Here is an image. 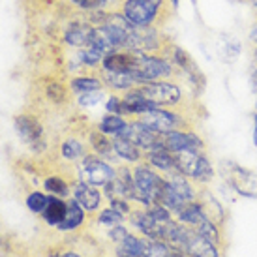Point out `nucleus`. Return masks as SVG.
Listing matches in <instances>:
<instances>
[{"label":"nucleus","instance_id":"f257e3e1","mask_svg":"<svg viewBox=\"0 0 257 257\" xmlns=\"http://www.w3.org/2000/svg\"><path fill=\"white\" fill-rule=\"evenodd\" d=\"M169 6H171V2H167V0H122L120 14L134 27L162 29L171 17Z\"/></svg>","mask_w":257,"mask_h":257},{"label":"nucleus","instance_id":"f03ea898","mask_svg":"<svg viewBox=\"0 0 257 257\" xmlns=\"http://www.w3.org/2000/svg\"><path fill=\"white\" fill-rule=\"evenodd\" d=\"M175 73V64L167 57L160 55H145L136 51V64L132 70V75L136 77L139 85L143 83H154L164 77H171Z\"/></svg>","mask_w":257,"mask_h":257},{"label":"nucleus","instance_id":"7ed1b4c3","mask_svg":"<svg viewBox=\"0 0 257 257\" xmlns=\"http://www.w3.org/2000/svg\"><path fill=\"white\" fill-rule=\"evenodd\" d=\"M136 90L145 100L154 103L156 107L160 105H177L182 100V90L179 85L175 83H167V81H154V83H143L137 85Z\"/></svg>","mask_w":257,"mask_h":257},{"label":"nucleus","instance_id":"20e7f679","mask_svg":"<svg viewBox=\"0 0 257 257\" xmlns=\"http://www.w3.org/2000/svg\"><path fill=\"white\" fill-rule=\"evenodd\" d=\"M221 173H223L225 180L229 182V186H231L238 195L257 199V175L255 173L248 171V169H244V167L233 164V162H223Z\"/></svg>","mask_w":257,"mask_h":257},{"label":"nucleus","instance_id":"39448f33","mask_svg":"<svg viewBox=\"0 0 257 257\" xmlns=\"http://www.w3.org/2000/svg\"><path fill=\"white\" fill-rule=\"evenodd\" d=\"M134 182H136V199H139L145 205H150V203H158V197H160V192L164 188V179H160L156 173L145 167V165H139L134 171Z\"/></svg>","mask_w":257,"mask_h":257},{"label":"nucleus","instance_id":"423d86ee","mask_svg":"<svg viewBox=\"0 0 257 257\" xmlns=\"http://www.w3.org/2000/svg\"><path fill=\"white\" fill-rule=\"evenodd\" d=\"M169 60L175 64V68H179L180 72L184 73L186 79H188V83L193 86L195 92H201V90L205 88V75H203L201 68L197 66V62L193 60V57L188 51L179 47V45H175L171 51Z\"/></svg>","mask_w":257,"mask_h":257},{"label":"nucleus","instance_id":"0eeeda50","mask_svg":"<svg viewBox=\"0 0 257 257\" xmlns=\"http://www.w3.org/2000/svg\"><path fill=\"white\" fill-rule=\"evenodd\" d=\"M79 173H81V180L90 186H105L114 177L113 167L98 156H86L79 167Z\"/></svg>","mask_w":257,"mask_h":257},{"label":"nucleus","instance_id":"6e6552de","mask_svg":"<svg viewBox=\"0 0 257 257\" xmlns=\"http://www.w3.org/2000/svg\"><path fill=\"white\" fill-rule=\"evenodd\" d=\"M116 137H122V139H128L132 143H136L139 149L150 150L154 145L162 143L164 141V134H158L156 130L149 128L143 122H132L120 130V134Z\"/></svg>","mask_w":257,"mask_h":257},{"label":"nucleus","instance_id":"1a4fd4ad","mask_svg":"<svg viewBox=\"0 0 257 257\" xmlns=\"http://www.w3.org/2000/svg\"><path fill=\"white\" fill-rule=\"evenodd\" d=\"M139 122L147 124L149 128L156 130L158 134H167V132L180 130L184 126L180 114L173 113V111H165V109H158V107L139 114Z\"/></svg>","mask_w":257,"mask_h":257},{"label":"nucleus","instance_id":"9d476101","mask_svg":"<svg viewBox=\"0 0 257 257\" xmlns=\"http://www.w3.org/2000/svg\"><path fill=\"white\" fill-rule=\"evenodd\" d=\"M15 130L25 143H29L34 150H43L45 143H43V128L40 120L36 116H30V114H19L15 116Z\"/></svg>","mask_w":257,"mask_h":257},{"label":"nucleus","instance_id":"9b49d317","mask_svg":"<svg viewBox=\"0 0 257 257\" xmlns=\"http://www.w3.org/2000/svg\"><path fill=\"white\" fill-rule=\"evenodd\" d=\"M164 145L167 150L175 154L180 150H205V143L197 134L184 132V130H173L164 134Z\"/></svg>","mask_w":257,"mask_h":257},{"label":"nucleus","instance_id":"f8f14e48","mask_svg":"<svg viewBox=\"0 0 257 257\" xmlns=\"http://www.w3.org/2000/svg\"><path fill=\"white\" fill-rule=\"evenodd\" d=\"M94 27L90 23L75 21L64 30V43H68L70 47H77V49H85L90 45V38H92Z\"/></svg>","mask_w":257,"mask_h":257},{"label":"nucleus","instance_id":"ddd939ff","mask_svg":"<svg viewBox=\"0 0 257 257\" xmlns=\"http://www.w3.org/2000/svg\"><path fill=\"white\" fill-rule=\"evenodd\" d=\"M184 253L192 257H220V251L216 248V244L197 235L192 227H190V235H188V240H186Z\"/></svg>","mask_w":257,"mask_h":257},{"label":"nucleus","instance_id":"4468645a","mask_svg":"<svg viewBox=\"0 0 257 257\" xmlns=\"http://www.w3.org/2000/svg\"><path fill=\"white\" fill-rule=\"evenodd\" d=\"M203 150H180V152H175L173 158H175V165H177V171H180L186 177H195L197 173V167H199V162L203 158Z\"/></svg>","mask_w":257,"mask_h":257},{"label":"nucleus","instance_id":"2eb2a0df","mask_svg":"<svg viewBox=\"0 0 257 257\" xmlns=\"http://www.w3.org/2000/svg\"><path fill=\"white\" fill-rule=\"evenodd\" d=\"M147 160H149V164H152L154 167L162 169V171L171 173V171L177 169V165H175V158H173V154L167 150V147L164 145V141L154 145L150 150H147Z\"/></svg>","mask_w":257,"mask_h":257},{"label":"nucleus","instance_id":"dca6fc26","mask_svg":"<svg viewBox=\"0 0 257 257\" xmlns=\"http://www.w3.org/2000/svg\"><path fill=\"white\" fill-rule=\"evenodd\" d=\"M134 220H136L137 227L141 229L150 240H164L165 221H158L156 218H152L149 212H141V214L134 216Z\"/></svg>","mask_w":257,"mask_h":257},{"label":"nucleus","instance_id":"f3484780","mask_svg":"<svg viewBox=\"0 0 257 257\" xmlns=\"http://www.w3.org/2000/svg\"><path fill=\"white\" fill-rule=\"evenodd\" d=\"M179 218L182 223H186V225H190L193 229L195 225H199L203 220H207L208 216L205 214V210L199 205V201H190V203H186L184 207L179 210Z\"/></svg>","mask_w":257,"mask_h":257},{"label":"nucleus","instance_id":"a211bd4d","mask_svg":"<svg viewBox=\"0 0 257 257\" xmlns=\"http://www.w3.org/2000/svg\"><path fill=\"white\" fill-rule=\"evenodd\" d=\"M75 199L81 203V207H85L86 210H94V208H98L100 205V193L96 188H92L90 184H86V182H79L75 186Z\"/></svg>","mask_w":257,"mask_h":257},{"label":"nucleus","instance_id":"6ab92c4d","mask_svg":"<svg viewBox=\"0 0 257 257\" xmlns=\"http://www.w3.org/2000/svg\"><path fill=\"white\" fill-rule=\"evenodd\" d=\"M83 216L85 214H83L81 203L73 197V199H70L68 203H66V216H64V220L58 223V229H64V231H68V229H75L77 225H81Z\"/></svg>","mask_w":257,"mask_h":257},{"label":"nucleus","instance_id":"aec40b11","mask_svg":"<svg viewBox=\"0 0 257 257\" xmlns=\"http://www.w3.org/2000/svg\"><path fill=\"white\" fill-rule=\"evenodd\" d=\"M171 188L175 192L179 193L180 197L186 201V203H190V201H195V190H193V186L186 180V175H182L180 171H171V177L167 180Z\"/></svg>","mask_w":257,"mask_h":257},{"label":"nucleus","instance_id":"412c9836","mask_svg":"<svg viewBox=\"0 0 257 257\" xmlns=\"http://www.w3.org/2000/svg\"><path fill=\"white\" fill-rule=\"evenodd\" d=\"M101 79H103V83H107L109 86L120 88V90H130V88H134V86L139 85L132 73H116V72H107V70H103Z\"/></svg>","mask_w":257,"mask_h":257},{"label":"nucleus","instance_id":"4be33fe9","mask_svg":"<svg viewBox=\"0 0 257 257\" xmlns=\"http://www.w3.org/2000/svg\"><path fill=\"white\" fill-rule=\"evenodd\" d=\"M73 6L85 12H114V8H120L118 0H70Z\"/></svg>","mask_w":257,"mask_h":257},{"label":"nucleus","instance_id":"5701e85b","mask_svg":"<svg viewBox=\"0 0 257 257\" xmlns=\"http://www.w3.org/2000/svg\"><path fill=\"white\" fill-rule=\"evenodd\" d=\"M113 149L116 150V154L128 162H139L141 160V150L136 143H132L128 139H122V137H116L113 141Z\"/></svg>","mask_w":257,"mask_h":257},{"label":"nucleus","instance_id":"b1692460","mask_svg":"<svg viewBox=\"0 0 257 257\" xmlns=\"http://www.w3.org/2000/svg\"><path fill=\"white\" fill-rule=\"evenodd\" d=\"M47 210L43 212V218H45V221L47 223H51V225H57L58 223L64 220L66 216V203L62 199H57V197H51L49 201H47Z\"/></svg>","mask_w":257,"mask_h":257},{"label":"nucleus","instance_id":"393cba45","mask_svg":"<svg viewBox=\"0 0 257 257\" xmlns=\"http://www.w3.org/2000/svg\"><path fill=\"white\" fill-rule=\"evenodd\" d=\"M116 253H118V257H143V240H139L132 235H126L118 242Z\"/></svg>","mask_w":257,"mask_h":257},{"label":"nucleus","instance_id":"a878e982","mask_svg":"<svg viewBox=\"0 0 257 257\" xmlns=\"http://www.w3.org/2000/svg\"><path fill=\"white\" fill-rule=\"evenodd\" d=\"M199 205L203 207L205 214L214 221V223H218V225H220L221 221H223V208L220 207V203H218V201H216L210 193H201Z\"/></svg>","mask_w":257,"mask_h":257},{"label":"nucleus","instance_id":"bb28decb","mask_svg":"<svg viewBox=\"0 0 257 257\" xmlns=\"http://www.w3.org/2000/svg\"><path fill=\"white\" fill-rule=\"evenodd\" d=\"M103 81L98 77H75L72 79V90L79 94L94 92V90H101Z\"/></svg>","mask_w":257,"mask_h":257},{"label":"nucleus","instance_id":"cd10ccee","mask_svg":"<svg viewBox=\"0 0 257 257\" xmlns=\"http://www.w3.org/2000/svg\"><path fill=\"white\" fill-rule=\"evenodd\" d=\"M193 231H195L197 235L203 236V238L210 240L212 244L220 242V229H218V223H214V221L210 220V218L203 220L199 225H195V227H193Z\"/></svg>","mask_w":257,"mask_h":257},{"label":"nucleus","instance_id":"c85d7f7f","mask_svg":"<svg viewBox=\"0 0 257 257\" xmlns=\"http://www.w3.org/2000/svg\"><path fill=\"white\" fill-rule=\"evenodd\" d=\"M173 250L158 240H143V257H171Z\"/></svg>","mask_w":257,"mask_h":257},{"label":"nucleus","instance_id":"c756f323","mask_svg":"<svg viewBox=\"0 0 257 257\" xmlns=\"http://www.w3.org/2000/svg\"><path fill=\"white\" fill-rule=\"evenodd\" d=\"M124 126H126V120L122 118L120 114H107L100 122V132L107 134V136H118Z\"/></svg>","mask_w":257,"mask_h":257},{"label":"nucleus","instance_id":"7c9ffc66","mask_svg":"<svg viewBox=\"0 0 257 257\" xmlns=\"http://www.w3.org/2000/svg\"><path fill=\"white\" fill-rule=\"evenodd\" d=\"M90 143H92L94 150L101 154V156H109L111 150H113V143L109 141L103 132H92L90 134Z\"/></svg>","mask_w":257,"mask_h":257},{"label":"nucleus","instance_id":"2f4dec72","mask_svg":"<svg viewBox=\"0 0 257 257\" xmlns=\"http://www.w3.org/2000/svg\"><path fill=\"white\" fill-rule=\"evenodd\" d=\"M45 94L55 103H64L66 98H68V90H66V86L60 81H49L47 86H45Z\"/></svg>","mask_w":257,"mask_h":257},{"label":"nucleus","instance_id":"473e14b6","mask_svg":"<svg viewBox=\"0 0 257 257\" xmlns=\"http://www.w3.org/2000/svg\"><path fill=\"white\" fill-rule=\"evenodd\" d=\"M212 177H214V169H212V165H210V162H208V158L203 154L193 180H195V182H199V184H207V182L212 180Z\"/></svg>","mask_w":257,"mask_h":257},{"label":"nucleus","instance_id":"72a5a7b5","mask_svg":"<svg viewBox=\"0 0 257 257\" xmlns=\"http://www.w3.org/2000/svg\"><path fill=\"white\" fill-rule=\"evenodd\" d=\"M62 156L68 160H77L83 156V145L79 143L77 139H68L62 145Z\"/></svg>","mask_w":257,"mask_h":257},{"label":"nucleus","instance_id":"f704fd0d","mask_svg":"<svg viewBox=\"0 0 257 257\" xmlns=\"http://www.w3.org/2000/svg\"><path fill=\"white\" fill-rule=\"evenodd\" d=\"M47 197L43 195V193L40 192H34L29 195V199H27V205H29V208L32 210V212H42V210H45V207H47Z\"/></svg>","mask_w":257,"mask_h":257},{"label":"nucleus","instance_id":"c9c22d12","mask_svg":"<svg viewBox=\"0 0 257 257\" xmlns=\"http://www.w3.org/2000/svg\"><path fill=\"white\" fill-rule=\"evenodd\" d=\"M45 190L51 193H55V195H66L68 193V186L62 179H58V177H51V179L45 180Z\"/></svg>","mask_w":257,"mask_h":257},{"label":"nucleus","instance_id":"e433bc0d","mask_svg":"<svg viewBox=\"0 0 257 257\" xmlns=\"http://www.w3.org/2000/svg\"><path fill=\"white\" fill-rule=\"evenodd\" d=\"M100 223L101 225H118L122 223V214L116 212L114 208H105L100 214Z\"/></svg>","mask_w":257,"mask_h":257},{"label":"nucleus","instance_id":"4c0bfd02","mask_svg":"<svg viewBox=\"0 0 257 257\" xmlns=\"http://www.w3.org/2000/svg\"><path fill=\"white\" fill-rule=\"evenodd\" d=\"M101 98H103L101 90H94V92L81 94V96H79V105H83V107H92V105H96Z\"/></svg>","mask_w":257,"mask_h":257},{"label":"nucleus","instance_id":"58836bf2","mask_svg":"<svg viewBox=\"0 0 257 257\" xmlns=\"http://www.w3.org/2000/svg\"><path fill=\"white\" fill-rule=\"evenodd\" d=\"M107 111L111 114H126V109H124V100L116 98V96H111L107 100Z\"/></svg>","mask_w":257,"mask_h":257},{"label":"nucleus","instance_id":"ea45409f","mask_svg":"<svg viewBox=\"0 0 257 257\" xmlns=\"http://www.w3.org/2000/svg\"><path fill=\"white\" fill-rule=\"evenodd\" d=\"M111 208H114V210L120 212V214L130 212V205L126 199H111Z\"/></svg>","mask_w":257,"mask_h":257},{"label":"nucleus","instance_id":"a19ab883","mask_svg":"<svg viewBox=\"0 0 257 257\" xmlns=\"http://www.w3.org/2000/svg\"><path fill=\"white\" fill-rule=\"evenodd\" d=\"M109 235H111V238H113L114 242H120L122 238L128 235V231L122 227V225H114V227L111 229V233H109Z\"/></svg>","mask_w":257,"mask_h":257},{"label":"nucleus","instance_id":"79ce46f5","mask_svg":"<svg viewBox=\"0 0 257 257\" xmlns=\"http://www.w3.org/2000/svg\"><path fill=\"white\" fill-rule=\"evenodd\" d=\"M250 40H251V43H253V45H257V25L250 30Z\"/></svg>","mask_w":257,"mask_h":257},{"label":"nucleus","instance_id":"37998d69","mask_svg":"<svg viewBox=\"0 0 257 257\" xmlns=\"http://www.w3.org/2000/svg\"><path fill=\"white\" fill-rule=\"evenodd\" d=\"M253 126H255V128H253V143H255V147H257V113L253 114Z\"/></svg>","mask_w":257,"mask_h":257},{"label":"nucleus","instance_id":"c03bdc74","mask_svg":"<svg viewBox=\"0 0 257 257\" xmlns=\"http://www.w3.org/2000/svg\"><path fill=\"white\" fill-rule=\"evenodd\" d=\"M251 83H253V86L257 88V68L253 70V72H251Z\"/></svg>","mask_w":257,"mask_h":257},{"label":"nucleus","instance_id":"a18cd8bd","mask_svg":"<svg viewBox=\"0 0 257 257\" xmlns=\"http://www.w3.org/2000/svg\"><path fill=\"white\" fill-rule=\"evenodd\" d=\"M60 257H79L77 253H73V251H68V253H62Z\"/></svg>","mask_w":257,"mask_h":257},{"label":"nucleus","instance_id":"49530a36","mask_svg":"<svg viewBox=\"0 0 257 257\" xmlns=\"http://www.w3.org/2000/svg\"><path fill=\"white\" fill-rule=\"evenodd\" d=\"M171 257H184V255H182V251H177V250H173Z\"/></svg>","mask_w":257,"mask_h":257},{"label":"nucleus","instance_id":"de8ad7c7","mask_svg":"<svg viewBox=\"0 0 257 257\" xmlns=\"http://www.w3.org/2000/svg\"><path fill=\"white\" fill-rule=\"evenodd\" d=\"M169 2H171V6H173V8L179 6V0H169Z\"/></svg>","mask_w":257,"mask_h":257}]
</instances>
